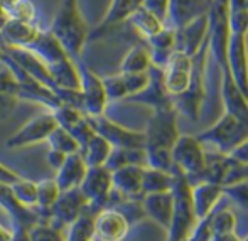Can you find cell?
Wrapping results in <instances>:
<instances>
[{
    "label": "cell",
    "mask_w": 248,
    "mask_h": 241,
    "mask_svg": "<svg viewBox=\"0 0 248 241\" xmlns=\"http://www.w3.org/2000/svg\"><path fill=\"white\" fill-rule=\"evenodd\" d=\"M49 32L73 59H81L83 49L88 43V24L79 9L78 0H61L49 26Z\"/></svg>",
    "instance_id": "1"
},
{
    "label": "cell",
    "mask_w": 248,
    "mask_h": 241,
    "mask_svg": "<svg viewBox=\"0 0 248 241\" xmlns=\"http://www.w3.org/2000/svg\"><path fill=\"white\" fill-rule=\"evenodd\" d=\"M247 118L225 111L211 127L198 135V140L202 145H213L215 152L226 155L230 150L247 142Z\"/></svg>",
    "instance_id": "2"
},
{
    "label": "cell",
    "mask_w": 248,
    "mask_h": 241,
    "mask_svg": "<svg viewBox=\"0 0 248 241\" xmlns=\"http://www.w3.org/2000/svg\"><path fill=\"white\" fill-rule=\"evenodd\" d=\"M209 47L208 41L201 46V49L193 56V75L187 88L181 95L172 98V105L176 111H181L184 117L189 120H196L199 117L202 100H204V73H206V62H208Z\"/></svg>",
    "instance_id": "3"
},
{
    "label": "cell",
    "mask_w": 248,
    "mask_h": 241,
    "mask_svg": "<svg viewBox=\"0 0 248 241\" xmlns=\"http://www.w3.org/2000/svg\"><path fill=\"white\" fill-rule=\"evenodd\" d=\"M170 157L174 167L184 174L189 182H201L206 170V150L198 137L179 135L170 147Z\"/></svg>",
    "instance_id": "4"
},
{
    "label": "cell",
    "mask_w": 248,
    "mask_h": 241,
    "mask_svg": "<svg viewBox=\"0 0 248 241\" xmlns=\"http://www.w3.org/2000/svg\"><path fill=\"white\" fill-rule=\"evenodd\" d=\"M142 132L145 137V147L170 149L181 135L177 128V111L174 105L169 103L152 108V117L149 118L145 130Z\"/></svg>",
    "instance_id": "5"
},
{
    "label": "cell",
    "mask_w": 248,
    "mask_h": 241,
    "mask_svg": "<svg viewBox=\"0 0 248 241\" xmlns=\"http://www.w3.org/2000/svg\"><path fill=\"white\" fill-rule=\"evenodd\" d=\"M79 69V93H81V111L86 117H100L105 113L108 98L103 88V81L96 73L76 59Z\"/></svg>",
    "instance_id": "6"
},
{
    "label": "cell",
    "mask_w": 248,
    "mask_h": 241,
    "mask_svg": "<svg viewBox=\"0 0 248 241\" xmlns=\"http://www.w3.org/2000/svg\"><path fill=\"white\" fill-rule=\"evenodd\" d=\"M95 134L101 135L111 147L117 149H145L144 132H135L125 128L115 121L108 120L107 117H88Z\"/></svg>",
    "instance_id": "7"
},
{
    "label": "cell",
    "mask_w": 248,
    "mask_h": 241,
    "mask_svg": "<svg viewBox=\"0 0 248 241\" xmlns=\"http://www.w3.org/2000/svg\"><path fill=\"white\" fill-rule=\"evenodd\" d=\"M56 127H58V121H56L52 111H44V113H39L37 117L31 118L16 134L10 135V138H7L5 145L9 149H26V147L36 145L39 142L47 140L49 134Z\"/></svg>",
    "instance_id": "8"
},
{
    "label": "cell",
    "mask_w": 248,
    "mask_h": 241,
    "mask_svg": "<svg viewBox=\"0 0 248 241\" xmlns=\"http://www.w3.org/2000/svg\"><path fill=\"white\" fill-rule=\"evenodd\" d=\"M160 69H162L164 88L170 98H174L181 95L189 85L193 75V58L176 49Z\"/></svg>",
    "instance_id": "9"
},
{
    "label": "cell",
    "mask_w": 248,
    "mask_h": 241,
    "mask_svg": "<svg viewBox=\"0 0 248 241\" xmlns=\"http://www.w3.org/2000/svg\"><path fill=\"white\" fill-rule=\"evenodd\" d=\"M247 32H230L226 47V64L235 79L236 86L247 95L248 83V54H247Z\"/></svg>",
    "instance_id": "10"
},
{
    "label": "cell",
    "mask_w": 248,
    "mask_h": 241,
    "mask_svg": "<svg viewBox=\"0 0 248 241\" xmlns=\"http://www.w3.org/2000/svg\"><path fill=\"white\" fill-rule=\"evenodd\" d=\"M79 191L86 197L88 204L103 206L110 199L111 172L105 166L88 167L81 184H79Z\"/></svg>",
    "instance_id": "11"
},
{
    "label": "cell",
    "mask_w": 248,
    "mask_h": 241,
    "mask_svg": "<svg viewBox=\"0 0 248 241\" xmlns=\"http://www.w3.org/2000/svg\"><path fill=\"white\" fill-rule=\"evenodd\" d=\"M93 233L98 241H122L128 233V219L113 208L101 209L93 218Z\"/></svg>",
    "instance_id": "12"
},
{
    "label": "cell",
    "mask_w": 248,
    "mask_h": 241,
    "mask_svg": "<svg viewBox=\"0 0 248 241\" xmlns=\"http://www.w3.org/2000/svg\"><path fill=\"white\" fill-rule=\"evenodd\" d=\"M140 5H142V0H111L103 19L100 20V24L93 30H90L88 41L98 39V37L105 36V34L110 32L115 27L128 22L130 15Z\"/></svg>",
    "instance_id": "13"
},
{
    "label": "cell",
    "mask_w": 248,
    "mask_h": 241,
    "mask_svg": "<svg viewBox=\"0 0 248 241\" xmlns=\"http://www.w3.org/2000/svg\"><path fill=\"white\" fill-rule=\"evenodd\" d=\"M213 2L215 0H169L167 26L179 29L198 17L208 15Z\"/></svg>",
    "instance_id": "14"
},
{
    "label": "cell",
    "mask_w": 248,
    "mask_h": 241,
    "mask_svg": "<svg viewBox=\"0 0 248 241\" xmlns=\"http://www.w3.org/2000/svg\"><path fill=\"white\" fill-rule=\"evenodd\" d=\"M174 30H176V49L193 58L199 49H201L202 44L208 41V32H209L208 15L198 17L193 22Z\"/></svg>",
    "instance_id": "15"
},
{
    "label": "cell",
    "mask_w": 248,
    "mask_h": 241,
    "mask_svg": "<svg viewBox=\"0 0 248 241\" xmlns=\"http://www.w3.org/2000/svg\"><path fill=\"white\" fill-rule=\"evenodd\" d=\"M225 193H223V187L219 184L204 182V181L191 184V204H193L196 221L211 214Z\"/></svg>",
    "instance_id": "16"
},
{
    "label": "cell",
    "mask_w": 248,
    "mask_h": 241,
    "mask_svg": "<svg viewBox=\"0 0 248 241\" xmlns=\"http://www.w3.org/2000/svg\"><path fill=\"white\" fill-rule=\"evenodd\" d=\"M39 27L37 24L22 22V20L9 19L0 26V41L3 47H22L27 49L36 39Z\"/></svg>",
    "instance_id": "17"
},
{
    "label": "cell",
    "mask_w": 248,
    "mask_h": 241,
    "mask_svg": "<svg viewBox=\"0 0 248 241\" xmlns=\"http://www.w3.org/2000/svg\"><path fill=\"white\" fill-rule=\"evenodd\" d=\"M142 174L144 166L128 164L120 169L111 170V189L127 199L142 196Z\"/></svg>",
    "instance_id": "18"
},
{
    "label": "cell",
    "mask_w": 248,
    "mask_h": 241,
    "mask_svg": "<svg viewBox=\"0 0 248 241\" xmlns=\"http://www.w3.org/2000/svg\"><path fill=\"white\" fill-rule=\"evenodd\" d=\"M88 206V201L79 191V187L68 191H61L58 201L54 202V206L51 208L54 218L58 219L61 225H71Z\"/></svg>",
    "instance_id": "19"
},
{
    "label": "cell",
    "mask_w": 248,
    "mask_h": 241,
    "mask_svg": "<svg viewBox=\"0 0 248 241\" xmlns=\"http://www.w3.org/2000/svg\"><path fill=\"white\" fill-rule=\"evenodd\" d=\"M128 101H134V103H142V105H149L150 108H157V106H164V105L172 103V98L169 96V93L164 88V81H162V69L152 66L149 69V83L140 93L137 95L127 98Z\"/></svg>",
    "instance_id": "20"
},
{
    "label": "cell",
    "mask_w": 248,
    "mask_h": 241,
    "mask_svg": "<svg viewBox=\"0 0 248 241\" xmlns=\"http://www.w3.org/2000/svg\"><path fill=\"white\" fill-rule=\"evenodd\" d=\"M47 69H49L51 79L58 90V96H61V93L66 90L79 91V69L76 64V59H73L71 56H66L59 61L51 62V64H47Z\"/></svg>",
    "instance_id": "21"
},
{
    "label": "cell",
    "mask_w": 248,
    "mask_h": 241,
    "mask_svg": "<svg viewBox=\"0 0 248 241\" xmlns=\"http://www.w3.org/2000/svg\"><path fill=\"white\" fill-rule=\"evenodd\" d=\"M172 194L169 191H162V193H150L144 194L142 197V209L149 216L152 221H155L160 228L167 231L170 225V218H172Z\"/></svg>",
    "instance_id": "22"
},
{
    "label": "cell",
    "mask_w": 248,
    "mask_h": 241,
    "mask_svg": "<svg viewBox=\"0 0 248 241\" xmlns=\"http://www.w3.org/2000/svg\"><path fill=\"white\" fill-rule=\"evenodd\" d=\"M86 169H88V166L83 160L81 153H69V155H66L62 166L56 170L54 181L61 191L75 189V187H79L86 174Z\"/></svg>",
    "instance_id": "23"
},
{
    "label": "cell",
    "mask_w": 248,
    "mask_h": 241,
    "mask_svg": "<svg viewBox=\"0 0 248 241\" xmlns=\"http://www.w3.org/2000/svg\"><path fill=\"white\" fill-rule=\"evenodd\" d=\"M152 58V64L157 68H162L169 56L176 51V30L169 26H164L157 34L145 39Z\"/></svg>",
    "instance_id": "24"
},
{
    "label": "cell",
    "mask_w": 248,
    "mask_h": 241,
    "mask_svg": "<svg viewBox=\"0 0 248 241\" xmlns=\"http://www.w3.org/2000/svg\"><path fill=\"white\" fill-rule=\"evenodd\" d=\"M27 51H31L39 59H43L46 64L56 62V61H59V59L68 56L64 49H62V46L59 44V41L52 36L49 30H43V29H39L36 39H34L32 44L27 47Z\"/></svg>",
    "instance_id": "25"
},
{
    "label": "cell",
    "mask_w": 248,
    "mask_h": 241,
    "mask_svg": "<svg viewBox=\"0 0 248 241\" xmlns=\"http://www.w3.org/2000/svg\"><path fill=\"white\" fill-rule=\"evenodd\" d=\"M152 58L145 41L134 44L120 61V73H147L152 68Z\"/></svg>",
    "instance_id": "26"
},
{
    "label": "cell",
    "mask_w": 248,
    "mask_h": 241,
    "mask_svg": "<svg viewBox=\"0 0 248 241\" xmlns=\"http://www.w3.org/2000/svg\"><path fill=\"white\" fill-rule=\"evenodd\" d=\"M111 149H113V147L108 144L101 135L95 134L81 147L79 153H81L83 160H85V164L88 167H98V166H105Z\"/></svg>",
    "instance_id": "27"
},
{
    "label": "cell",
    "mask_w": 248,
    "mask_h": 241,
    "mask_svg": "<svg viewBox=\"0 0 248 241\" xmlns=\"http://www.w3.org/2000/svg\"><path fill=\"white\" fill-rule=\"evenodd\" d=\"M128 22H130L132 26H134V29L144 37V41L149 39V37H152L154 34H157L164 26H166V24L160 22L155 15H152V14H150L149 10H145L142 5L132 14Z\"/></svg>",
    "instance_id": "28"
},
{
    "label": "cell",
    "mask_w": 248,
    "mask_h": 241,
    "mask_svg": "<svg viewBox=\"0 0 248 241\" xmlns=\"http://www.w3.org/2000/svg\"><path fill=\"white\" fill-rule=\"evenodd\" d=\"M170 186H172V172H164V170L144 167V174H142V196L169 191Z\"/></svg>",
    "instance_id": "29"
},
{
    "label": "cell",
    "mask_w": 248,
    "mask_h": 241,
    "mask_svg": "<svg viewBox=\"0 0 248 241\" xmlns=\"http://www.w3.org/2000/svg\"><path fill=\"white\" fill-rule=\"evenodd\" d=\"M9 193L14 201L22 206H36L37 202V184L29 179L17 177L14 182L9 184Z\"/></svg>",
    "instance_id": "30"
},
{
    "label": "cell",
    "mask_w": 248,
    "mask_h": 241,
    "mask_svg": "<svg viewBox=\"0 0 248 241\" xmlns=\"http://www.w3.org/2000/svg\"><path fill=\"white\" fill-rule=\"evenodd\" d=\"M46 142L49 144V149L58 150V152H62L64 155H69V153H76V152H79V150H81V147H79L78 140H76V138L73 137V135L69 134L66 128L59 127V125L51 132Z\"/></svg>",
    "instance_id": "31"
},
{
    "label": "cell",
    "mask_w": 248,
    "mask_h": 241,
    "mask_svg": "<svg viewBox=\"0 0 248 241\" xmlns=\"http://www.w3.org/2000/svg\"><path fill=\"white\" fill-rule=\"evenodd\" d=\"M144 155H145V167L164 170V172H172L174 170L170 149H162V147H145Z\"/></svg>",
    "instance_id": "32"
},
{
    "label": "cell",
    "mask_w": 248,
    "mask_h": 241,
    "mask_svg": "<svg viewBox=\"0 0 248 241\" xmlns=\"http://www.w3.org/2000/svg\"><path fill=\"white\" fill-rule=\"evenodd\" d=\"M95 233H93V218H88L85 211L69 225L66 241H93Z\"/></svg>",
    "instance_id": "33"
},
{
    "label": "cell",
    "mask_w": 248,
    "mask_h": 241,
    "mask_svg": "<svg viewBox=\"0 0 248 241\" xmlns=\"http://www.w3.org/2000/svg\"><path fill=\"white\" fill-rule=\"evenodd\" d=\"M209 228L211 233H228L236 231V216L232 209H216L209 214Z\"/></svg>",
    "instance_id": "34"
},
{
    "label": "cell",
    "mask_w": 248,
    "mask_h": 241,
    "mask_svg": "<svg viewBox=\"0 0 248 241\" xmlns=\"http://www.w3.org/2000/svg\"><path fill=\"white\" fill-rule=\"evenodd\" d=\"M37 184V202L36 206H39L41 209L51 211V208L54 206V202L58 201L61 189L58 187L54 179H44Z\"/></svg>",
    "instance_id": "35"
},
{
    "label": "cell",
    "mask_w": 248,
    "mask_h": 241,
    "mask_svg": "<svg viewBox=\"0 0 248 241\" xmlns=\"http://www.w3.org/2000/svg\"><path fill=\"white\" fill-rule=\"evenodd\" d=\"M101 81H103V88H105V93H107L108 101H120L127 98V90H125L122 73L103 76Z\"/></svg>",
    "instance_id": "36"
},
{
    "label": "cell",
    "mask_w": 248,
    "mask_h": 241,
    "mask_svg": "<svg viewBox=\"0 0 248 241\" xmlns=\"http://www.w3.org/2000/svg\"><path fill=\"white\" fill-rule=\"evenodd\" d=\"M120 73V71H118ZM122 78L125 83V90H127V98L137 95L147 86L149 83V71L147 73H122ZM125 98V100H127Z\"/></svg>",
    "instance_id": "37"
},
{
    "label": "cell",
    "mask_w": 248,
    "mask_h": 241,
    "mask_svg": "<svg viewBox=\"0 0 248 241\" xmlns=\"http://www.w3.org/2000/svg\"><path fill=\"white\" fill-rule=\"evenodd\" d=\"M36 5H34L31 0H20L9 14L7 17L9 19H16V20H22V22H29V24H36Z\"/></svg>",
    "instance_id": "38"
},
{
    "label": "cell",
    "mask_w": 248,
    "mask_h": 241,
    "mask_svg": "<svg viewBox=\"0 0 248 241\" xmlns=\"http://www.w3.org/2000/svg\"><path fill=\"white\" fill-rule=\"evenodd\" d=\"M0 93H3V95H14V96L19 95V79L12 73V69L7 68V66L0 69Z\"/></svg>",
    "instance_id": "39"
},
{
    "label": "cell",
    "mask_w": 248,
    "mask_h": 241,
    "mask_svg": "<svg viewBox=\"0 0 248 241\" xmlns=\"http://www.w3.org/2000/svg\"><path fill=\"white\" fill-rule=\"evenodd\" d=\"M142 7L155 15L162 24L167 26V12H169V0H142Z\"/></svg>",
    "instance_id": "40"
},
{
    "label": "cell",
    "mask_w": 248,
    "mask_h": 241,
    "mask_svg": "<svg viewBox=\"0 0 248 241\" xmlns=\"http://www.w3.org/2000/svg\"><path fill=\"white\" fill-rule=\"evenodd\" d=\"M27 236L29 241H66L58 229L47 228V226H37Z\"/></svg>",
    "instance_id": "41"
},
{
    "label": "cell",
    "mask_w": 248,
    "mask_h": 241,
    "mask_svg": "<svg viewBox=\"0 0 248 241\" xmlns=\"http://www.w3.org/2000/svg\"><path fill=\"white\" fill-rule=\"evenodd\" d=\"M64 159H66V155H64L62 152H58V150L49 149V153H47V162H49V166H51L54 170H58L59 167L62 166Z\"/></svg>",
    "instance_id": "42"
},
{
    "label": "cell",
    "mask_w": 248,
    "mask_h": 241,
    "mask_svg": "<svg viewBox=\"0 0 248 241\" xmlns=\"http://www.w3.org/2000/svg\"><path fill=\"white\" fill-rule=\"evenodd\" d=\"M208 241H243L236 235V231H228V233H211Z\"/></svg>",
    "instance_id": "43"
},
{
    "label": "cell",
    "mask_w": 248,
    "mask_h": 241,
    "mask_svg": "<svg viewBox=\"0 0 248 241\" xmlns=\"http://www.w3.org/2000/svg\"><path fill=\"white\" fill-rule=\"evenodd\" d=\"M16 101H17V96L3 95V93H0V115L12 110L14 105H16Z\"/></svg>",
    "instance_id": "44"
},
{
    "label": "cell",
    "mask_w": 248,
    "mask_h": 241,
    "mask_svg": "<svg viewBox=\"0 0 248 241\" xmlns=\"http://www.w3.org/2000/svg\"><path fill=\"white\" fill-rule=\"evenodd\" d=\"M17 174L12 172L10 169H7L5 166H2L0 164V184H5V186H9L10 182H14V181L17 179Z\"/></svg>",
    "instance_id": "45"
},
{
    "label": "cell",
    "mask_w": 248,
    "mask_h": 241,
    "mask_svg": "<svg viewBox=\"0 0 248 241\" xmlns=\"http://www.w3.org/2000/svg\"><path fill=\"white\" fill-rule=\"evenodd\" d=\"M19 2H20V0H0V7H2V10L5 12V15H7V14H9Z\"/></svg>",
    "instance_id": "46"
},
{
    "label": "cell",
    "mask_w": 248,
    "mask_h": 241,
    "mask_svg": "<svg viewBox=\"0 0 248 241\" xmlns=\"http://www.w3.org/2000/svg\"><path fill=\"white\" fill-rule=\"evenodd\" d=\"M10 240H12V235H10L5 228L0 226V241H10Z\"/></svg>",
    "instance_id": "47"
},
{
    "label": "cell",
    "mask_w": 248,
    "mask_h": 241,
    "mask_svg": "<svg viewBox=\"0 0 248 241\" xmlns=\"http://www.w3.org/2000/svg\"><path fill=\"white\" fill-rule=\"evenodd\" d=\"M5 19H7L5 12H3V10H2V7H0V26H2V24L5 22Z\"/></svg>",
    "instance_id": "48"
},
{
    "label": "cell",
    "mask_w": 248,
    "mask_h": 241,
    "mask_svg": "<svg viewBox=\"0 0 248 241\" xmlns=\"http://www.w3.org/2000/svg\"><path fill=\"white\" fill-rule=\"evenodd\" d=\"M2 56H3V44H2V41H0V62H2Z\"/></svg>",
    "instance_id": "49"
},
{
    "label": "cell",
    "mask_w": 248,
    "mask_h": 241,
    "mask_svg": "<svg viewBox=\"0 0 248 241\" xmlns=\"http://www.w3.org/2000/svg\"><path fill=\"white\" fill-rule=\"evenodd\" d=\"M243 241H245V240H243Z\"/></svg>",
    "instance_id": "50"
}]
</instances>
